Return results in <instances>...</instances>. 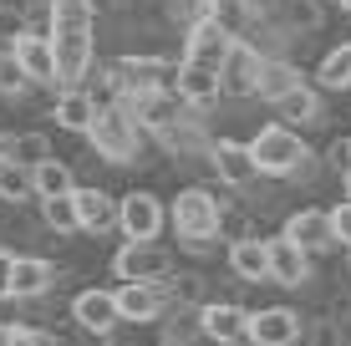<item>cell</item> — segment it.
Returning <instances> with one entry per match:
<instances>
[{"label":"cell","instance_id":"bcb514c9","mask_svg":"<svg viewBox=\"0 0 351 346\" xmlns=\"http://www.w3.org/2000/svg\"><path fill=\"white\" fill-rule=\"evenodd\" d=\"M341 10H346V16H351V0H341Z\"/></svg>","mask_w":351,"mask_h":346},{"label":"cell","instance_id":"52a82bcc","mask_svg":"<svg viewBox=\"0 0 351 346\" xmlns=\"http://www.w3.org/2000/svg\"><path fill=\"white\" fill-rule=\"evenodd\" d=\"M168 270H173V255L163 249V240H123L112 255L117 280H163Z\"/></svg>","mask_w":351,"mask_h":346},{"label":"cell","instance_id":"44dd1931","mask_svg":"<svg viewBox=\"0 0 351 346\" xmlns=\"http://www.w3.org/2000/svg\"><path fill=\"white\" fill-rule=\"evenodd\" d=\"M270 280L285 285V291H300V285L311 280V255L295 240H285V234L270 240Z\"/></svg>","mask_w":351,"mask_h":346},{"label":"cell","instance_id":"d6986e66","mask_svg":"<svg viewBox=\"0 0 351 346\" xmlns=\"http://www.w3.org/2000/svg\"><path fill=\"white\" fill-rule=\"evenodd\" d=\"M224 255H229L234 280H245V285H265V280H270V240L245 234V240H229Z\"/></svg>","mask_w":351,"mask_h":346},{"label":"cell","instance_id":"4dcf8cb0","mask_svg":"<svg viewBox=\"0 0 351 346\" xmlns=\"http://www.w3.org/2000/svg\"><path fill=\"white\" fill-rule=\"evenodd\" d=\"M36 199H51V194H71V188H77V178H71V169L62 158H41L36 163Z\"/></svg>","mask_w":351,"mask_h":346},{"label":"cell","instance_id":"74e56055","mask_svg":"<svg viewBox=\"0 0 351 346\" xmlns=\"http://www.w3.org/2000/svg\"><path fill=\"white\" fill-rule=\"evenodd\" d=\"M219 234H224V240H245V234H255V224H250L245 209L224 204V214H219Z\"/></svg>","mask_w":351,"mask_h":346},{"label":"cell","instance_id":"4316f807","mask_svg":"<svg viewBox=\"0 0 351 346\" xmlns=\"http://www.w3.org/2000/svg\"><path fill=\"white\" fill-rule=\"evenodd\" d=\"M41 204V224L51 234H77L82 219H77V188L71 194H51V199H36Z\"/></svg>","mask_w":351,"mask_h":346},{"label":"cell","instance_id":"d6a6232c","mask_svg":"<svg viewBox=\"0 0 351 346\" xmlns=\"http://www.w3.org/2000/svg\"><path fill=\"white\" fill-rule=\"evenodd\" d=\"M5 346H62V336H56L51 326H36V321H21L10 336H0Z\"/></svg>","mask_w":351,"mask_h":346},{"label":"cell","instance_id":"484cf974","mask_svg":"<svg viewBox=\"0 0 351 346\" xmlns=\"http://www.w3.org/2000/svg\"><path fill=\"white\" fill-rule=\"evenodd\" d=\"M295 82H306L290 62H280V56H265L260 62V77H255V97H265V102H280Z\"/></svg>","mask_w":351,"mask_h":346},{"label":"cell","instance_id":"7bdbcfd3","mask_svg":"<svg viewBox=\"0 0 351 346\" xmlns=\"http://www.w3.org/2000/svg\"><path fill=\"white\" fill-rule=\"evenodd\" d=\"M214 245H219V240H184V255H193V260H209V255H214Z\"/></svg>","mask_w":351,"mask_h":346},{"label":"cell","instance_id":"4fadbf2b","mask_svg":"<svg viewBox=\"0 0 351 346\" xmlns=\"http://www.w3.org/2000/svg\"><path fill=\"white\" fill-rule=\"evenodd\" d=\"M229 46H234V31H229V26H219L214 16H199L193 26H184V56H189V62L224 66Z\"/></svg>","mask_w":351,"mask_h":346},{"label":"cell","instance_id":"60d3db41","mask_svg":"<svg viewBox=\"0 0 351 346\" xmlns=\"http://www.w3.org/2000/svg\"><path fill=\"white\" fill-rule=\"evenodd\" d=\"M326 163H331L336 173H351V138H341V143H331V153H326Z\"/></svg>","mask_w":351,"mask_h":346},{"label":"cell","instance_id":"3957f363","mask_svg":"<svg viewBox=\"0 0 351 346\" xmlns=\"http://www.w3.org/2000/svg\"><path fill=\"white\" fill-rule=\"evenodd\" d=\"M219 214H224V199L219 194L189 184L184 194L168 204V224L178 230V240H219Z\"/></svg>","mask_w":351,"mask_h":346},{"label":"cell","instance_id":"9a60e30c","mask_svg":"<svg viewBox=\"0 0 351 346\" xmlns=\"http://www.w3.org/2000/svg\"><path fill=\"white\" fill-rule=\"evenodd\" d=\"M306 321L290 306H265V311H250V346H295Z\"/></svg>","mask_w":351,"mask_h":346},{"label":"cell","instance_id":"ee69618b","mask_svg":"<svg viewBox=\"0 0 351 346\" xmlns=\"http://www.w3.org/2000/svg\"><path fill=\"white\" fill-rule=\"evenodd\" d=\"M97 5H112V10H123V5H132V0H97Z\"/></svg>","mask_w":351,"mask_h":346},{"label":"cell","instance_id":"f6af8a7d","mask_svg":"<svg viewBox=\"0 0 351 346\" xmlns=\"http://www.w3.org/2000/svg\"><path fill=\"white\" fill-rule=\"evenodd\" d=\"M341 188H346V199H351V173H341Z\"/></svg>","mask_w":351,"mask_h":346},{"label":"cell","instance_id":"b9f144b4","mask_svg":"<svg viewBox=\"0 0 351 346\" xmlns=\"http://www.w3.org/2000/svg\"><path fill=\"white\" fill-rule=\"evenodd\" d=\"M10 270H16V249H5V245H0V295L10 291Z\"/></svg>","mask_w":351,"mask_h":346},{"label":"cell","instance_id":"681fc988","mask_svg":"<svg viewBox=\"0 0 351 346\" xmlns=\"http://www.w3.org/2000/svg\"><path fill=\"white\" fill-rule=\"evenodd\" d=\"M0 245H5V240H0Z\"/></svg>","mask_w":351,"mask_h":346},{"label":"cell","instance_id":"f35d334b","mask_svg":"<svg viewBox=\"0 0 351 346\" xmlns=\"http://www.w3.org/2000/svg\"><path fill=\"white\" fill-rule=\"evenodd\" d=\"M21 321H26V301L5 291V295H0V336H10V331H16Z\"/></svg>","mask_w":351,"mask_h":346},{"label":"cell","instance_id":"8992f818","mask_svg":"<svg viewBox=\"0 0 351 346\" xmlns=\"http://www.w3.org/2000/svg\"><path fill=\"white\" fill-rule=\"evenodd\" d=\"M71 326L87 331V336H112L117 326H123V311H117V291H107V285H87V291L71 295L66 306Z\"/></svg>","mask_w":351,"mask_h":346},{"label":"cell","instance_id":"f1b7e54d","mask_svg":"<svg viewBox=\"0 0 351 346\" xmlns=\"http://www.w3.org/2000/svg\"><path fill=\"white\" fill-rule=\"evenodd\" d=\"M316 82H321L326 92H351V41L331 46V51L321 56V66H316Z\"/></svg>","mask_w":351,"mask_h":346},{"label":"cell","instance_id":"5bb4252c","mask_svg":"<svg viewBox=\"0 0 351 346\" xmlns=\"http://www.w3.org/2000/svg\"><path fill=\"white\" fill-rule=\"evenodd\" d=\"M10 51H16V62L26 66V77L36 87H56V46H51V31H21L16 41H10Z\"/></svg>","mask_w":351,"mask_h":346},{"label":"cell","instance_id":"7c38bea8","mask_svg":"<svg viewBox=\"0 0 351 346\" xmlns=\"http://www.w3.org/2000/svg\"><path fill=\"white\" fill-rule=\"evenodd\" d=\"M270 51H260L255 41H245V36H234V46H229L219 77H224V97H255V77H260V62Z\"/></svg>","mask_w":351,"mask_h":346},{"label":"cell","instance_id":"5b68a950","mask_svg":"<svg viewBox=\"0 0 351 346\" xmlns=\"http://www.w3.org/2000/svg\"><path fill=\"white\" fill-rule=\"evenodd\" d=\"M168 230V204L148 188H132L117 199V234L123 240H163Z\"/></svg>","mask_w":351,"mask_h":346},{"label":"cell","instance_id":"8d00e7d4","mask_svg":"<svg viewBox=\"0 0 351 346\" xmlns=\"http://www.w3.org/2000/svg\"><path fill=\"white\" fill-rule=\"evenodd\" d=\"M21 31H31V21H26V10L16 5V0H0V41H16Z\"/></svg>","mask_w":351,"mask_h":346},{"label":"cell","instance_id":"7a4b0ae2","mask_svg":"<svg viewBox=\"0 0 351 346\" xmlns=\"http://www.w3.org/2000/svg\"><path fill=\"white\" fill-rule=\"evenodd\" d=\"M250 158H255V169H260V178H290L300 169V163L311 158V148H306V138L295 133L290 123H265L255 138H250Z\"/></svg>","mask_w":351,"mask_h":346},{"label":"cell","instance_id":"6da1fadb","mask_svg":"<svg viewBox=\"0 0 351 346\" xmlns=\"http://www.w3.org/2000/svg\"><path fill=\"white\" fill-rule=\"evenodd\" d=\"M143 127H138V117L128 112V102H117V107H107V112H97V123H92V133L87 143L97 148V158H107L112 169H132L138 163V153H143Z\"/></svg>","mask_w":351,"mask_h":346},{"label":"cell","instance_id":"d590c367","mask_svg":"<svg viewBox=\"0 0 351 346\" xmlns=\"http://www.w3.org/2000/svg\"><path fill=\"white\" fill-rule=\"evenodd\" d=\"M41 158H51V138L46 133H16V163L36 169Z\"/></svg>","mask_w":351,"mask_h":346},{"label":"cell","instance_id":"9c48e42d","mask_svg":"<svg viewBox=\"0 0 351 346\" xmlns=\"http://www.w3.org/2000/svg\"><path fill=\"white\" fill-rule=\"evenodd\" d=\"M173 92H178V102L189 107V112H209L214 102L224 97V77H219V66H204V62H178L173 71Z\"/></svg>","mask_w":351,"mask_h":346},{"label":"cell","instance_id":"e0dca14e","mask_svg":"<svg viewBox=\"0 0 351 346\" xmlns=\"http://www.w3.org/2000/svg\"><path fill=\"white\" fill-rule=\"evenodd\" d=\"M204 336L214 346H239L250 341V311L234 301H204Z\"/></svg>","mask_w":351,"mask_h":346},{"label":"cell","instance_id":"f546056e","mask_svg":"<svg viewBox=\"0 0 351 346\" xmlns=\"http://www.w3.org/2000/svg\"><path fill=\"white\" fill-rule=\"evenodd\" d=\"M97 0H51V31H92Z\"/></svg>","mask_w":351,"mask_h":346},{"label":"cell","instance_id":"1f68e13d","mask_svg":"<svg viewBox=\"0 0 351 346\" xmlns=\"http://www.w3.org/2000/svg\"><path fill=\"white\" fill-rule=\"evenodd\" d=\"M31 87H36V82L26 77V66L16 62V51H10V46H5V51H0V97L21 102V97H26Z\"/></svg>","mask_w":351,"mask_h":346},{"label":"cell","instance_id":"30bf717a","mask_svg":"<svg viewBox=\"0 0 351 346\" xmlns=\"http://www.w3.org/2000/svg\"><path fill=\"white\" fill-rule=\"evenodd\" d=\"M128 112L138 117V127L148 138H163L168 127L184 123V102H178L173 87H158V92H143V97H128Z\"/></svg>","mask_w":351,"mask_h":346},{"label":"cell","instance_id":"ffe728a7","mask_svg":"<svg viewBox=\"0 0 351 346\" xmlns=\"http://www.w3.org/2000/svg\"><path fill=\"white\" fill-rule=\"evenodd\" d=\"M51 123L62 127V133H71V138H87L92 123H97L92 92L87 87H62V97H56V107H51Z\"/></svg>","mask_w":351,"mask_h":346},{"label":"cell","instance_id":"ac0fdd59","mask_svg":"<svg viewBox=\"0 0 351 346\" xmlns=\"http://www.w3.org/2000/svg\"><path fill=\"white\" fill-rule=\"evenodd\" d=\"M285 240H295L306 255H316V249H331L336 245V230H331V209H295L285 219Z\"/></svg>","mask_w":351,"mask_h":346},{"label":"cell","instance_id":"836d02e7","mask_svg":"<svg viewBox=\"0 0 351 346\" xmlns=\"http://www.w3.org/2000/svg\"><path fill=\"white\" fill-rule=\"evenodd\" d=\"M311 346H346V331H341V321H331V316H316V321H306V331H300Z\"/></svg>","mask_w":351,"mask_h":346},{"label":"cell","instance_id":"8fae6325","mask_svg":"<svg viewBox=\"0 0 351 346\" xmlns=\"http://www.w3.org/2000/svg\"><path fill=\"white\" fill-rule=\"evenodd\" d=\"M168 295L158 280H117V311H123V326H153L163 316Z\"/></svg>","mask_w":351,"mask_h":346},{"label":"cell","instance_id":"c3c4849f","mask_svg":"<svg viewBox=\"0 0 351 346\" xmlns=\"http://www.w3.org/2000/svg\"><path fill=\"white\" fill-rule=\"evenodd\" d=\"M158 346H168V341H158Z\"/></svg>","mask_w":351,"mask_h":346},{"label":"cell","instance_id":"ba28073f","mask_svg":"<svg viewBox=\"0 0 351 346\" xmlns=\"http://www.w3.org/2000/svg\"><path fill=\"white\" fill-rule=\"evenodd\" d=\"M51 46H56V87H82L87 71L97 66L92 31H51Z\"/></svg>","mask_w":351,"mask_h":346},{"label":"cell","instance_id":"7402d4cb","mask_svg":"<svg viewBox=\"0 0 351 346\" xmlns=\"http://www.w3.org/2000/svg\"><path fill=\"white\" fill-rule=\"evenodd\" d=\"M56 291V265L41 255H16V270H10V295L21 301H36V295Z\"/></svg>","mask_w":351,"mask_h":346},{"label":"cell","instance_id":"603a6c76","mask_svg":"<svg viewBox=\"0 0 351 346\" xmlns=\"http://www.w3.org/2000/svg\"><path fill=\"white\" fill-rule=\"evenodd\" d=\"M158 321H163V341L168 346H189L193 336H204V306L199 301H168Z\"/></svg>","mask_w":351,"mask_h":346},{"label":"cell","instance_id":"ab89813d","mask_svg":"<svg viewBox=\"0 0 351 346\" xmlns=\"http://www.w3.org/2000/svg\"><path fill=\"white\" fill-rule=\"evenodd\" d=\"M331 230H336V245H346V249H351V199L331 209Z\"/></svg>","mask_w":351,"mask_h":346},{"label":"cell","instance_id":"2e32d148","mask_svg":"<svg viewBox=\"0 0 351 346\" xmlns=\"http://www.w3.org/2000/svg\"><path fill=\"white\" fill-rule=\"evenodd\" d=\"M209 169H214V178L229 184V188H250V184L260 178L255 158H250V143H234V138H214V143H209Z\"/></svg>","mask_w":351,"mask_h":346},{"label":"cell","instance_id":"d4e9b609","mask_svg":"<svg viewBox=\"0 0 351 346\" xmlns=\"http://www.w3.org/2000/svg\"><path fill=\"white\" fill-rule=\"evenodd\" d=\"M275 117H280V123H290V127L316 123V117H321V92L311 87V82H295V87L275 102Z\"/></svg>","mask_w":351,"mask_h":346},{"label":"cell","instance_id":"cb8c5ba5","mask_svg":"<svg viewBox=\"0 0 351 346\" xmlns=\"http://www.w3.org/2000/svg\"><path fill=\"white\" fill-rule=\"evenodd\" d=\"M77 219L87 234H112L117 230V199L107 188H77Z\"/></svg>","mask_w":351,"mask_h":346},{"label":"cell","instance_id":"277c9868","mask_svg":"<svg viewBox=\"0 0 351 346\" xmlns=\"http://www.w3.org/2000/svg\"><path fill=\"white\" fill-rule=\"evenodd\" d=\"M112 82H117V92H123V102L128 97H143V92H158V87H173V62H163L158 51H123L112 66Z\"/></svg>","mask_w":351,"mask_h":346},{"label":"cell","instance_id":"7dc6e473","mask_svg":"<svg viewBox=\"0 0 351 346\" xmlns=\"http://www.w3.org/2000/svg\"><path fill=\"white\" fill-rule=\"evenodd\" d=\"M346 265H351V249H346Z\"/></svg>","mask_w":351,"mask_h":346},{"label":"cell","instance_id":"e575fe53","mask_svg":"<svg viewBox=\"0 0 351 346\" xmlns=\"http://www.w3.org/2000/svg\"><path fill=\"white\" fill-rule=\"evenodd\" d=\"M285 26H295V31H316L321 26V0H285Z\"/></svg>","mask_w":351,"mask_h":346},{"label":"cell","instance_id":"83f0119b","mask_svg":"<svg viewBox=\"0 0 351 346\" xmlns=\"http://www.w3.org/2000/svg\"><path fill=\"white\" fill-rule=\"evenodd\" d=\"M36 199V173L16 158H0V204H26Z\"/></svg>","mask_w":351,"mask_h":346}]
</instances>
